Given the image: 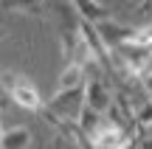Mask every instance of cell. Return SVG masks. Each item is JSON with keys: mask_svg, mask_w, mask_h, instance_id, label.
<instances>
[{"mask_svg": "<svg viewBox=\"0 0 152 149\" xmlns=\"http://www.w3.org/2000/svg\"><path fill=\"white\" fill-rule=\"evenodd\" d=\"M141 84H144V93L152 101V73H141Z\"/></svg>", "mask_w": 152, "mask_h": 149, "instance_id": "cell-7", "label": "cell"}, {"mask_svg": "<svg viewBox=\"0 0 152 149\" xmlns=\"http://www.w3.org/2000/svg\"><path fill=\"white\" fill-rule=\"evenodd\" d=\"M6 11L11 14H26V17H45V3H3Z\"/></svg>", "mask_w": 152, "mask_h": 149, "instance_id": "cell-6", "label": "cell"}, {"mask_svg": "<svg viewBox=\"0 0 152 149\" xmlns=\"http://www.w3.org/2000/svg\"><path fill=\"white\" fill-rule=\"evenodd\" d=\"M87 76H90V73H87L82 65H76V62H68V65L59 71V76H56V93L85 87V84H87Z\"/></svg>", "mask_w": 152, "mask_h": 149, "instance_id": "cell-4", "label": "cell"}, {"mask_svg": "<svg viewBox=\"0 0 152 149\" xmlns=\"http://www.w3.org/2000/svg\"><path fill=\"white\" fill-rule=\"evenodd\" d=\"M85 107H90L99 116H107L115 107V90L107 84V79L102 73H90L85 84Z\"/></svg>", "mask_w": 152, "mask_h": 149, "instance_id": "cell-2", "label": "cell"}, {"mask_svg": "<svg viewBox=\"0 0 152 149\" xmlns=\"http://www.w3.org/2000/svg\"><path fill=\"white\" fill-rule=\"evenodd\" d=\"M76 11H79L82 23H90V25H102V23L113 20V9L107 3H96V0H79L73 3Z\"/></svg>", "mask_w": 152, "mask_h": 149, "instance_id": "cell-3", "label": "cell"}, {"mask_svg": "<svg viewBox=\"0 0 152 149\" xmlns=\"http://www.w3.org/2000/svg\"><path fill=\"white\" fill-rule=\"evenodd\" d=\"M0 113H3V110H0ZM3 132H6V129H3V116H0V138H3Z\"/></svg>", "mask_w": 152, "mask_h": 149, "instance_id": "cell-8", "label": "cell"}, {"mask_svg": "<svg viewBox=\"0 0 152 149\" xmlns=\"http://www.w3.org/2000/svg\"><path fill=\"white\" fill-rule=\"evenodd\" d=\"M0 37H3V31H0Z\"/></svg>", "mask_w": 152, "mask_h": 149, "instance_id": "cell-9", "label": "cell"}, {"mask_svg": "<svg viewBox=\"0 0 152 149\" xmlns=\"http://www.w3.org/2000/svg\"><path fill=\"white\" fill-rule=\"evenodd\" d=\"M34 141V132L26 127V124H17V127H9L0 138V149H28Z\"/></svg>", "mask_w": 152, "mask_h": 149, "instance_id": "cell-5", "label": "cell"}, {"mask_svg": "<svg viewBox=\"0 0 152 149\" xmlns=\"http://www.w3.org/2000/svg\"><path fill=\"white\" fill-rule=\"evenodd\" d=\"M0 87L9 93V99L17 107H23L28 113H45V101L31 76H26L20 71H3L0 73Z\"/></svg>", "mask_w": 152, "mask_h": 149, "instance_id": "cell-1", "label": "cell"}]
</instances>
